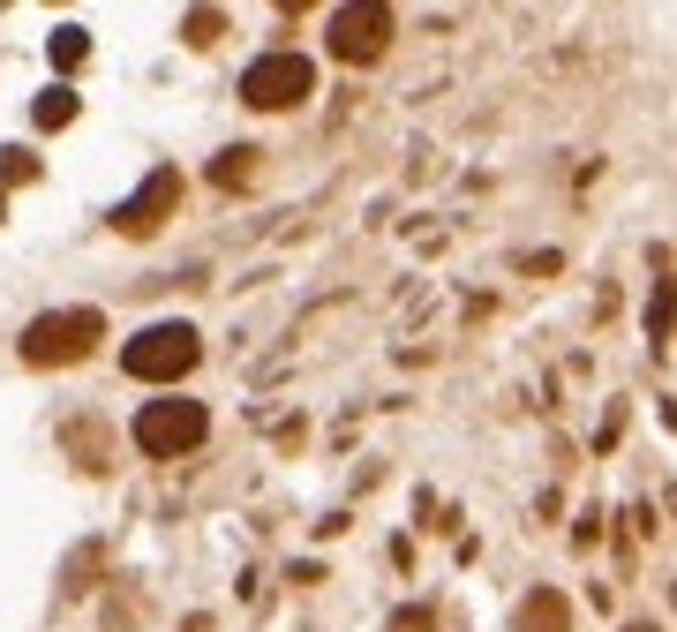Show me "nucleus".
<instances>
[{"label": "nucleus", "mask_w": 677, "mask_h": 632, "mask_svg": "<svg viewBox=\"0 0 677 632\" xmlns=\"http://www.w3.org/2000/svg\"><path fill=\"white\" fill-rule=\"evenodd\" d=\"M31 121H39V128H68V121H76V90H68V84H53V90L39 98V106H31Z\"/></svg>", "instance_id": "obj_8"}, {"label": "nucleus", "mask_w": 677, "mask_h": 632, "mask_svg": "<svg viewBox=\"0 0 677 632\" xmlns=\"http://www.w3.org/2000/svg\"><path fill=\"white\" fill-rule=\"evenodd\" d=\"M196 332L189 324H151V332H136L121 346V369L128 377H143V384H173V377H189L196 369Z\"/></svg>", "instance_id": "obj_2"}, {"label": "nucleus", "mask_w": 677, "mask_h": 632, "mask_svg": "<svg viewBox=\"0 0 677 632\" xmlns=\"http://www.w3.org/2000/svg\"><path fill=\"white\" fill-rule=\"evenodd\" d=\"M384 45H391V8H377V0H362V8H338L332 15V53L338 61H377Z\"/></svg>", "instance_id": "obj_5"}, {"label": "nucleus", "mask_w": 677, "mask_h": 632, "mask_svg": "<svg viewBox=\"0 0 677 632\" xmlns=\"http://www.w3.org/2000/svg\"><path fill=\"white\" fill-rule=\"evenodd\" d=\"M98 339H106V317H98V309H53V317H39V324L23 332V362H31V369H68V362H84Z\"/></svg>", "instance_id": "obj_1"}, {"label": "nucleus", "mask_w": 677, "mask_h": 632, "mask_svg": "<svg viewBox=\"0 0 677 632\" xmlns=\"http://www.w3.org/2000/svg\"><path fill=\"white\" fill-rule=\"evenodd\" d=\"M204 429H212V415H204L196 399H151V407L136 415V444H143L151 460H173V452H196Z\"/></svg>", "instance_id": "obj_3"}, {"label": "nucleus", "mask_w": 677, "mask_h": 632, "mask_svg": "<svg viewBox=\"0 0 677 632\" xmlns=\"http://www.w3.org/2000/svg\"><path fill=\"white\" fill-rule=\"evenodd\" d=\"M218 39V15L212 8H196V15H189V45H212Z\"/></svg>", "instance_id": "obj_13"}, {"label": "nucleus", "mask_w": 677, "mask_h": 632, "mask_svg": "<svg viewBox=\"0 0 677 632\" xmlns=\"http://www.w3.org/2000/svg\"><path fill=\"white\" fill-rule=\"evenodd\" d=\"M633 632H655V625H633Z\"/></svg>", "instance_id": "obj_16"}, {"label": "nucleus", "mask_w": 677, "mask_h": 632, "mask_svg": "<svg viewBox=\"0 0 677 632\" xmlns=\"http://www.w3.org/2000/svg\"><path fill=\"white\" fill-rule=\"evenodd\" d=\"M309 90H316V68H309L301 53H264V61H249V76H241V106L279 114V106H301Z\"/></svg>", "instance_id": "obj_4"}, {"label": "nucleus", "mask_w": 677, "mask_h": 632, "mask_svg": "<svg viewBox=\"0 0 677 632\" xmlns=\"http://www.w3.org/2000/svg\"><path fill=\"white\" fill-rule=\"evenodd\" d=\"M0 181H8V189H23V181H39V159H31L23 143H8V151H0Z\"/></svg>", "instance_id": "obj_11"}, {"label": "nucleus", "mask_w": 677, "mask_h": 632, "mask_svg": "<svg viewBox=\"0 0 677 632\" xmlns=\"http://www.w3.org/2000/svg\"><path fill=\"white\" fill-rule=\"evenodd\" d=\"M647 339H655V346L670 339V279H655V301H647Z\"/></svg>", "instance_id": "obj_12"}, {"label": "nucleus", "mask_w": 677, "mask_h": 632, "mask_svg": "<svg viewBox=\"0 0 677 632\" xmlns=\"http://www.w3.org/2000/svg\"><path fill=\"white\" fill-rule=\"evenodd\" d=\"M391 632H437V618H429V610H399V618H391Z\"/></svg>", "instance_id": "obj_14"}, {"label": "nucleus", "mask_w": 677, "mask_h": 632, "mask_svg": "<svg viewBox=\"0 0 677 632\" xmlns=\"http://www.w3.org/2000/svg\"><path fill=\"white\" fill-rule=\"evenodd\" d=\"M256 173V151L249 143H234V151H218V167H212V181L218 189H241V181H249Z\"/></svg>", "instance_id": "obj_9"}, {"label": "nucleus", "mask_w": 677, "mask_h": 632, "mask_svg": "<svg viewBox=\"0 0 677 632\" xmlns=\"http://www.w3.org/2000/svg\"><path fill=\"white\" fill-rule=\"evenodd\" d=\"M0 218H8V189H0Z\"/></svg>", "instance_id": "obj_15"}, {"label": "nucleus", "mask_w": 677, "mask_h": 632, "mask_svg": "<svg viewBox=\"0 0 677 632\" xmlns=\"http://www.w3.org/2000/svg\"><path fill=\"white\" fill-rule=\"evenodd\" d=\"M565 625H572V610H565L557 588H535L527 602H519V632H565Z\"/></svg>", "instance_id": "obj_7"}, {"label": "nucleus", "mask_w": 677, "mask_h": 632, "mask_svg": "<svg viewBox=\"0 0 677 632\" xmlns=\"http://www.w3.org/2000/svg\"><path fill=\"white\" fill-rule=\"evenodd\" d=\"M84 53H90V31H76V23L53 31V68H84Z\"/></svg>", "instance_id": "obj_10"}, {"label": "nucleus", "mask_w": 677, "mask_h": 632, "mask_svg": "<svg viewBox=\"0 0 677 632\" xmlns=\"http://www.w3.org/2000/svg\"><path fill=\"white\" fill-rule=\"evenodd\" d=\"M173 204H181V173L173 167H159L136 196H128L121 211H114V226H121L128 242H143V234H159V218H173Z\"/></svg>", "instance_id": "obj_6"}]
</instances>
